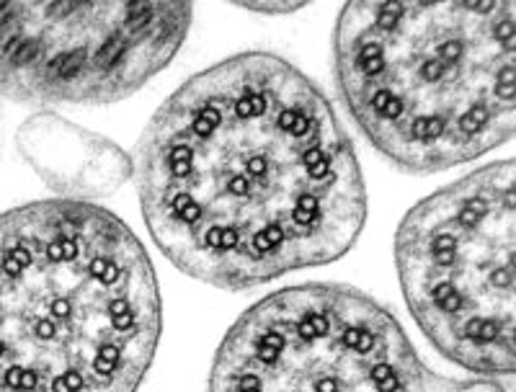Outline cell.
I'll use <instances>...</instances> for the list:
<instances>
[{
    "label": "cell",
    "instance_id": "cell-5",
    "mask_svg": "<svg viewBox=\"0 0 516 392\" xmlns=\"http://www.w3.org/2000/svg\"><path fill=\"white\" fill-rule=\"evenodd\" d=\"M209 392H503L428 366L393 313L343 284L274 291L222 338Z\"/></svg>",
    "mask_w": 516,
    "mask_h": 392
},
{
    "label": "cell",
    "instance_id": "cell-2",
    "mask_svg": "<svg viewBox=\"0 0 516 392\" xmlns=\"http://www.w3.org/2000/svg\"><path fill=\"white\" fill-rule=\"evenodd\" d=\"M161 325L150 256L117 215L73 199L0 215V392H137Z\"/></svg>",
    "mask_w": 516,
    "mask_h": 392
},
{
    "label": "cell",
    "instance_id": "cell-3",
    "mask_svg": "<svg viewBox=\"0 0 516 392\" xmlns=\"http://www.w3.org/2000/svg\"><path fill=\"white\" fill-rule=\"evenodd\" d=\"M333 52L359 132L408 174L480 158L514 134V0L352 3Z\"/></svg>",
    "mask_w": 516,
    "mask_h": 392
},
{
    "label": "cell",
    "instance_id": "cell-6",
    "mask_svg": "<svg viewBox=\"0 0 516 392\" xmlns=\"http://www.w3.org/2000/svg\"><path fill=\"white\" fill-rule=\"evenodd\" d=\"M192 14L189 3H0V96L121 101L174 59Z\"/></svg>",
    "mask_w": 516,
    "mask_h": 392
},
{
    "label": "cell",
    "instance_id": "cell-4",
    "mask_svg": "<svg viewBox=\"0 0 516 392\" xmlns=\"http://www.w3.org/2000/svg\"><path fill=\"white\" fill-rule=\"evenodd\" d=\"M514 163H490L418 202L395 235L403 297L449 362L496 377L514 354Z\"/></svg>",
    "mask_w": 516,
    "mask_h": 392
},
{
    "label": "cell",
    "instance_id": "cell-1",
    "mask_svg": "<svg viewBox=\"0 0 516 392\" xmlns=\"http://www.w3.org/2000/svg\"><path fill=\"white\" fill-rule=\"evenodd\" d=\"M132 178L163 256L227 291L336 261L367 219L336 109L266 52L222 59L178 88L142 134Z\"/></svg>",
    "mask_w": 516,
    "mask_h": 392
},
{
    "label": "cell",
    "instance_id": "cell-7",
    "mask_svg": "<svg viewBox=\"0 0 516 392\" xmlns=\"http://www.w3.org/2000/svg\"><path fill=\"white\" fill-rule=\"evenodd\" d=\"M16 145L31 171L59 199H103L132 178V158L121 147L55 111L26 119L16 132Z\"/></svg>",
    "mask_w": 516,
    "mask_h": 392
},
{
    "label": "cell",
    "instance_id": "cell-8",
    "mask_svg": "<svg viewBox=\"0 0 516 392\" xmlns=\"http://www.w3.org/2000/svg\"><path fill=\"white\" fill-rule=\"evenodd\" d=\"M248 14H264V16H284L295 14L302 8V3H246L243 5Z\"/></svg>",
    "mask_w": 516,
    "mask_h": 392
}]
</instances>
